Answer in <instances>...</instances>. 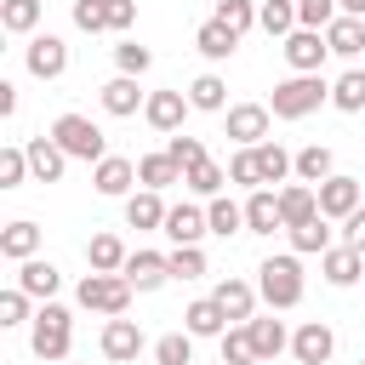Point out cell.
I'll return each instance as SVG.
<instances>
[{"mask_svg": "<svg viewBox=\"0 0 365 365\" xmlns=\"http://www.w3.org/2000/svg\"><path fill=\"white\" fill-rule=\"evenodd\" d=\"M182 331L188 336H222L228 331V314L217 308V297H200V302L182 308Z\"/></svg>", "mask_w": 365, "mask_h": 365, "instance_id": "7402d4cb", "label": "cell"}, {"mask_svg": "<svg viewBox=\"0 0 365 365\" xmlns=\"http://www.w3.org/2000/svg\"><path fill=\"white\" fill-rule=\"evenodd\" d=\"M319 274H325V279H331L336 291H348V285H354V279L365 274V257H359L354 245H331V251L319 257Z\"/></svg>", "mask_w": 365, "mask_h": 365, "instance_id": "d6986e66", "label": "cell"}, {"mask_svg": "<svg viewBox=\"0 0 365 365\" xmlns=\"http://www.w3.org/2000/svg\"><path fill=\"white\" fill-rule=\"evenodd\" d=\"M279 217H285V228H297V222L319 217V188H308V182H291V188H279Z\"/></svg>", "mask_w": 365, "mask_h": 365, "instance_id": "cb8c5ba5", "label": "cell"}, {"mask_svg": "<svg viewBox=\"0 0 365 365\" xmlns=\"http://www.w3.org/2000/svg\"><path fill=\"white\" fill-rule=\"evenodd\" d=\"M0 325H34V314H29V291H0Z\"/></svg>", "mask_w": 365, "mask_h": 365, "instance_id": "681fc988", "label": "cell"}, {"mask_svg": "<svg viewBox=\"0 0 365 365\" xmlns=\"http://www.w3.org/2000/svg\"><path fill=\"white\" fill-rule=\"evenodd\" d=\"M257 23H262L268 34H279V40L297 34V0H262V6H257Z\"/></svg>", "mask_w": 365, "mask_h": 365, "instance_id": "d590c367", "label": "cell"}, {"mask_svg": "<svg viewBox=\"0 0 365 365\" xmlns=\"http://www.w3.org/2000/svg\"><path fill=\"white\" fill-rule=\"evenodd\" d=\"M154 359H160V365H194V336H188V331L160 336V342H154Z\"/></svg>", "mask_w": 365, "mask_h": 365, "instance_id": "7bdbcfd3", "label": "cell"}, {"mask_svg": "<svg viewBox=\"0 0 365 365\" xmlns=\"http://www.w3.org/2000/svg\"><path fill=\"white\" fill-rule=\"evenodd\" d=\"M91 182H97V194L120 200V194H131V182H137V160L108 154V160H97V165H91Z\"/></svg>", "mask_w": 365, "mask_h": 365, "instance_id": "4fadbf2b", "label": "cell"}, {"mask_svg": "<svg viewBox=\"0 0 365 365\" xmlns=\"http://www.w3.org/2000/svg\"><path fill=\"white\" fill-rule=\"evenodd\" d=\"M188 108H194V103H188L182 91H148V108H143V120H148L154 131H177Z\"/></svg>", "mask_w": 365, "mask_h": 365, "instance_id": "e0dca14e", "label": "cell"}, {"mask_svg": "<svg viewBox=\"0 0 365 365\" xmlns=\"http://www.w3.org/2000/svg\"><path fill=\"white\" fill-rule=\"evenodd\" d=\"M257 297L268 308H297L302 302V262L297 257H268L257 268Z\"/></svg>", "mask_w": 365, "mask_h": 365, "instance_id": "277c9868", "label": "cell"}, {"mask_svg": "<svg viewBox=\"0 0 365 365\" xmlns=\"http://www.w3.org/2000/svg\"><path fill=\"white\" fill-rule=\"evenodd\" d=\"M336 17H342L336 0H297V29H319V34H325Z\"/></svg>", "mask_w": 365, "mask_h": 365, "instance_id": "f35d334b", "label": "cell"}, {"mask_svg": "<svg viewBox=\"0 0 365 365\" xmlns=\"http://www.w3.org/2000/svg\"><path fill=\"white\" fill-rule=\"evenodd\" d=\"M103 11H108V29H131L137 23V0H103Z\"/></svg>", "mask_w": 365, "mask_h": 365, "instance_id": "816d5d0a", "label": "cell"}, {"mask_svg": "<svg viewBox=\"0 0 365 365\" xmlns=\"http://www.w3.org/2000/svg\"><path fill=\"white\" fill-rule=\"evenodd\" d=\"M68 342H74V319H68V308L46 302V308L34 314V325H29V348H34L46 365H63V359H68Z\"/></svg>", "mask_w": 365, "mask_h": 365, "instance_id": "7a4b0ae2", "label": "cell"}, {"mask_svg": "<svg viewBox=\"0 0 365 365\" xmlns=\"http://www.w3.org/2000/svg\"><path fill=\"white\" fill-rule=\"evenodd\" d=\"M137 354H143V325H137V319H108V325H103V359L125 365V359H137Z\"/></svg>", "mask_w": 365, "mask_h": 365, "instance_id": "2e32d148", "label": "cell"}, {"mask_svg": "<svg viewBox=\"0 0 365 365\" xmlns=\"http://www.w3.org/2000/svg\"><path fill=\"white\" fill-rule=\"evenodd\" d=\"M23 148H29V177H34V182H57V177L68 171V154L57 148V137L40 131V137H29Z\"/></svg>", "mask_w": 365, "mask_h": 365, "instance_id": "30bf717a", "label": "cell"}, {"mask_svg": "<svg viewBox=\"0 0 365 365\" xmlns=\"http://www.w3.org/2000/svg\"><path fill=\"white\" fill-rule=\"evenodd\" d=\"M205 274V251L200 245H177L171 251V279H200Z\"/></svg>", "mask_w": 365, "mask_h": 365, "instance_id": "c3c4849f", "label": "cell"}, {"mask_svg": "<svg viewBox=\"0 0 365 365\" xmlns=\"http://www.w3.org/2000/svg\"><path fill=\"white\" fill-rule=\"evenodd\" d=\"M120 274L131 279V291H160V285L171 279V257H160V251H131Z\"/></svg>", "mask_w": 365, "mask_h": 365, "instance_id": "8fae6325", "label": "cell"}, {"mask_svg": "<svg viewBox=\"0 0 365 365\" xmlns=\"http://www.w3.org/2000/svg\"><path fill=\"white\" fill-rule=\"evenodd\" d=\"M74 29H86V34H103V29H108V11H103V0H74Z\"/></svg>", "mask_w": 365, "mask_h": 365, "instance_id": "f907efd6", "label": "cell"}, {"mask_svg": "<svg viewBox=\"0 0 365 365\" xmlns=\"http://www.w3.org/2000/svg\"><path fill=\"white\" fill-rule=\"evenodd\" d=\"M0 114H6V120L17 114V86H11V80H0Z\"/></svg>", "mask_w": 365, "mask_h": 365, "instance_id": "db71d44e", "label": "cell"}, {"mask_svg": "<svg viewBox=\"0 0 365 365\" xmlns=\"http://www.w3.org/2000/svg\"><path fill=\"white\" fill-rule=\"evenodd\" d=\"M331 108H342V114H359V108H365V68L336 74V86H331Z\"/></svg>", "mask_w": 365, "mask_h": 365, "instance_id": "836d02e7", "label": "cell"}, {"mask_svg": "<svg viewBox=\"0 0 365 365\" xmlns=\"http://www.w3.org/2000/svg\"><path fill=\"white\" fill-rule=\"evenodd\" d=\"M245 331H251V348H257V359H279V354H285V342H291L279 319H251Z\"/></svg>", "mask_w": 365, "mask_h": 365, "instance_id": "d6a6232c", "label": "cell"}, {"mask_svg": "<svg viewBox=\"0 0 365 365\" xmlns=\"http://www.w3.org/2000/svg\"><path fill=\"white\" fill-rule=\"evenodd\" d=\"M285 234H291V251H297V257H314V251L325 257V251H331V217H308V222H297V228H285Z\"/></svg>", "mask_w": 365, "mask_h": 365, "instance_id": "484cf974", "label": "cell"}, {"mask_svg": "<svg viewBox=\"0 0 365 365\" xmlns=\"http://www.w3.org/2000/svg\"><path fill=\"white\" fill-rule=\"evenodd\" d=\"M228 182H240V188H262V171H257V148H240V154L228 160Z\"/></svg>", "mask_w": 365, "mask_h": 365, "instance_id": "7dc6e473", "label": "cell"}, {"mask_svg": "<svg viewBox=\"0 0 365 365\" xmlns=\"http://www.w3.org/2000/svg\"><path fill=\"white\" fill-rule=\"evenodd\" d=\"M40 11H46V0H0V29L6 34H34Z\"/></svg>", "mask_w": 365, "mask_h": 365, "instance_id": "f546056e", "label": "cell"}, {"mask_svg": "<svg viewBox=\"0 0 365 365\" xmlns=\"http://www.w3.org/2000/svg\"><path fill=\"white\" fill-rule=\"evenodd\" d=\"M257 171H262V182H285L297 171V154H285L279 143H257Z\"/></svg>", "mask_w": 365, "mask_h": 365, "instance_id": "e575fe53", "label": "cell"}, {"mask_svg": "<svg viewBox=\"0 0 365 365\" xmlns=\"http://www.w3.org/2000/svg\"><path fill=\"white\" fill-rule=\"evenodd\" d=\"M325 177H336V160H331L325 143H308L297 154V182H325Z\"/></svg>", "mask_w": 365, "mask_h": 365, "instance_id": "1f68e13d", "label": "cell"}, {"mask_svg": "<svg viewBox=\"0 0 365 365\" xmlns=\"http://www.w3.org/2000/svg\"><path fill=\"white\" fill-rule=\"evenodd\" d=\"M182 182H188L194 194H205V200H217V194H222V182H228V171H222L217 160H205V165H194V171H182Z\"/></svg>", "mask_w": 365, "mask_h": 365, "instance_id": "60d3db41", "label": "cell"}, {"mask_svg": "<svg viewBox=\"0 0 365 365\" xmlns=\"http://www.w3.org/2000/svg\"><path fill=\"white\" fill-rule=\"evenodd\" d=\"M268 103H234L228 108V137L240 143V148H257V143H268Z\"/></svg>", "mask_w": 365, "mask_h": 365, "instance_id": "ba28073f", "label": "cell"}, {"mask_svg": "<svg viewBox=\"0 0 365 365\" xmlns=\"http://www.w3.org/2000/svg\"><path fill=\"white\" fill-rule=\"evenodd\" d=\"M222 365H257V348H251V331L245 325H228L222 331Z\"/></svg>", "mask_w": 365, "mask_h": 365, "instance_id": "b9f144b4", "label": "cell"}, {"mask_svg": "<svg viewBox=\"0 0 365 365\" xmlns=\"http://www.w3.org/2000/svg\"><path fill=\"white\" fill-rule=\"evenodd\" d=\"M188 103H194V108H205V114H222V103H228V86H222L217 74H200V80L188 86Z\"/></svg>", "mask_w": 365, "mask_h": 365, "instance_id": "74e56055", "label": "cell"}, {"mask_svg": "<svg viewBox=\"0 0 365 365\" xmlns=\"http://www.w3.org/2000/svg\"><path fill=\"white\" fill-rule=\"evenodd\" d=\"M165 154H171L182 171H194V165H205V160H211V154H205V143H200V137H188V131H171Z\"/></svg>", "mask_w": 365, "mask_h": 365, "instance_id": "ab89813d", "label": "cell"}, {"mask_svg": "<svg viewBox=\"0 0 365 365\" xmlns=\"http://www.w3.org/2000/svg\"><path fill=\"white\" fill-rule=\"evenodd\" d=\"M194 46H200V57H211V63H222V57H234V46H240V34H234V29H222V23L211 17V23H200V34H194Z\"/></svg>", "mask_w": 365, "mask_h": 365, "instance_id": "4dcf8cb0", "label": "cell"}, {"mask_svg": "<svg viewBox=\"0 0 365 365\" xmlns=\"http://www.w3.org/2000/svg\"><path fill=\"white\" fill-rule=\"evenodd\" d=\"M211 297H217V308L228 314V325H251V314H257V291H251L245 279H234V274H228V279H217V291H211Z\"/></svg>", "mask_w": 365, "mask_h": 365, "instance_id": "9a60e30c", "label": "cell"}, {"mask_svg": "<svg viewBox=\"0 0 365 365\" xmlns=\"http://www.w3.org/2000/svg\"><path fill=\"white\" fill-rule=\"evenodd\" d=\"M114 63H120V74H148V63H154V51L148 46H137V40H125V46H114Z\"/></svg>", "mask_w": 365, "mask_h": 365, "instance_id": "f6af8a7d", "label": "cell"}, {"mask_svg": "<svg viewBox=\"0 0 365 365\" xmlns=\"http://www.w3.org/2000/svg\"><path fill=\"white\" fill-rule=\"evenodd\" d=\"M34 251H40V228H34L29 217H17V222L0 228V257H6V262H29Z\"/></svg>", "mask_w": 365, "mask_h": 365, "instance_id": "ffe728a7", "label": "cell"}, {"mask_svg": "<svg viewBox=\"0 0 365 365\" xmlns=\"http://www.w3.org/2000/svg\"><path fill=\"white\" fill-rule=\"evenodd\" d=\"M125 302H131V279H125V274H86V279H80V308L120 319Z\"/></svg>", "mask_w": 365, "mask_h": 365, "instance_id": "5b68a950", "label": "cell"}, {"mask_svg": "<svg viewBox=\"0 0 365 365\" xmlns=\"http://www.w3.org/2000/svg\"><path fill=\"white\" fill-rule=\"evenodd\" d=\"M160 234H165L171 245H200V240L211 234V222H205V211H200V205H171Z\"/></svg>", "mask_w": 365, "mask_h": 365, "instance_id": "5bb4252c", "label": "cell"}, {"mask_svg": "<svg viewBox=\"0 0 365 365\" xmlns=\"http://www.w3.org/2000/svg\"><path fill=\"white\" fill-rule=\"evenodd\" d=\"M274 228H285L279 194L274 188H251V200H245V234H274Z\"/></svg>", "mask_w": 365, "mask_h": 365, "instance_id": "ac0fdd59", "label": "cell"}, {"mask_svg": "<svg viewBox=\"0 0 365 365\" xmlns=\"http://www.w3.org/2000/svg\"><path fill=\"white\" fill-rule=\"evenodd\" d=\"M103 108H108L114 120H125V114H137V108H148V97L137 91V80H131V74H114V80L103 86Z\"/></svg>", "mask_w": 365, "mask_h": 365, "instance_id": "603a6c76", "label": "cell"}, {"mask_svg": "<svg viewBox=\"0 0 365 365\" xmlns=\"http://www.w3.org/2000/svg\"><path fill=\"white\" fill-rule=\"evenodd\" d=\"M279 51H285L291 74H319V63L331 57V46H325V34H319V29H297V34H285V40H279Z\"/></svg>", "mask_w": 365, "mask_h": 365, "instance_id": "8992f818", "label": "cell"}, {"mask_svg": "<svg viewBox=\"0 0 365 365\" xmlns=\"http://www.w3.org/2000/svg\"><path fill=\"white\" fill-rule=\"evenodd\" d=\"M205 222H211V234H222V240H228V234H240V228H245V205H234V200H222V194H217V200L205 205Z\"/></svg>", "mask_w": 365, "mask_h": 365, "instance_id": "8d00e7d4", "label": "cell"}, {"mask_svg": "<svg viewBox=\"0 0 365 365\" xmlns=\"http://www.w3.org/2000/svg\"><path fill=\"white\" fill-rule=\"evenodd\" d=\"M342 245H354V251L365 257V205H359V211H354V217L342 222Z\"/></svg>", "mask_w": 365, "mask_h": 365, "instance_id": "f5cc1de1", "label": "cell"}, {"mask_svg": "<svg viewBox=\"0 0 365 365\" xmlns=\"http://www.w3.org/2000/svg\"><path fill=\"white\" fill-rule=\"evenodd\" d=\"M325 46H331L336 57H359V51H365V17H336V23L325 29Z\"/></svg>", "mask_w": 365, "mask_h": 365, "instance_id": "83f0119b", "label": "cell"}, {"mask_svg": "<svg viewBox=\"0 0 365 365\" xmlns=\"http://www.w3.org/2000/svg\"><path fill=\"white\" fill-rule=\"evenodd\" d=\"M23 177H29V148H17V143L0 148V188H17Z\"/></svg>", "mask_w": 365, "mask_h": 365, "instance_id": "bcb514c9", "label": "cell"}, {"mask_svg": "<svg viewBox=\"0 0 365 365\" xmlns=\"http://www.w3.org/2000/svg\"><path fill=\"white\" fill-rule=\"evenodd\" d=\"M359 365H365V359H359Z\"/></svg>", "mask_w": 365, "mask_h": 365, "instance_id": "9f6ffc18", "label": "cell"}, {"mask_svg": "<svg viewBox=\"0 0 365 365\" xmlns=\"http://www.w3.org/2000/svg\"><path fill=\"white\" fill-rule=\"evenodd\" d=\"M125 245H120V234H91V245H86V262H91V274H120L125 268Z\"/></svg>", "mask_w": 365, "mask_h": 365, "instance_id": "4316f807", "label": "cell"}, {"mask_svg": "<svg viewBox=\"0 0 365 365\" xmlns=\"http://www.w3.org/2000/svg\"><path fill=\"white\" fill-rule=\"evenodd\" d=\"M51 137H57V148H63L68 160H86V165L108 160V137H103V125H91L86 114H57V120H51Z\"/></svg>", "mask_w": 365, "mask_h": 365, "instance_id": "6da1fadb", "label": "cell"}, {"mask_svg": "<svg viewBox=\"0 0 365 365\" xmlns=\"http://www.w3.org/2000/svg\"><path fill=\"white\" fill-rule=\"evenodd\" d=\"M359 211V177H325L319 182V217H331V222H348Z\"/></svg>", "mask_w": 365, "mask_h": 365, "instance_id": "9c48e42d", "label": "cell"}, {"mask_svg": "<svg viewBox=\"0 0 365 365\" xmlns=\"http://www.w3.org/2000/svg\"><path fill=\"white\" fill-rule=\"evenodd\" d=\"M57 285H63V274H57L51 262H40V257H29V262H17V291H29V297H40V302H51V297H57Z\"/></svg>", "mask_w": 365, "mask_h": 365, "instance_id": "44dd1931", "label": "cell"}, {"mask_svg": "<svg viewBox=\"0 0 365 365\" xmlns=\"http://www.w3.org/2000/svg\"><path fill=\"white\" fill-rule=\"evenodd\" d=\"M217 23L234 29V34H245V29H257V6L251 0H217Z\"/></svg>", "mask_w": 365, "mask_h": 365, "instance_id": "ee69618b", "label": "cell"}, {"mask_svg": "<svg viewBox=\"0 0 365 365\" xmlns=\"http://www.w3.org/2000/svg\"><path fill=\"white\" fill-rule=\"evenodd\" d=\"M342 6V17H365V0H336Z\"/></svg>", "mask_w": 365, "mask_h": 365, "instance_id": "11a10c76", "label": "cell"}, {"mask_svg": "<svg viewBox=\"0 0 365 365\" xmlns=\"http://www.w3.org/2000/svg\"><path fill=\"white\" fill-rule=\"evenodd\" d=\"M165 211H171V205H160L154 188L125 194V222H131V228H165Z\"/></svg>", "mask_w": 365, "mask_h": 365, "instance_id": "d4e9b609", "label": "cell"}, {"mask_svg": "<svg viewBox=\"0 0 365 365\" xmlns=\"http://www.w3.org/2000/svg\"><path fill=\"white\" fill-rule=\"evenodd\" d=\"M319 103H331V86L319 80V74H291V80H279L274 86V120H302V114H314Z\"/></svg>", "mask_w": 365, "mask_h": 365, "instance_id": "3957f363", "label": "cell"}, {"mask_svg": "<svg viewBox=\"0 0 365 365\" xmlns=\"http://www.w3.org/2000/svg\"><path fill=\"white\" fill-rule=\"evenodd\" d=\"M291 354H297V365H325V359L336 354V336H331V325H319V319L297 325V336H291Z\"/></svg>", "mask_w": 365, "mask_h": 365, "instance_id": "7c38bea8", "label": "cell"}, {"mask_svg": "<svg viewBox=\"0 0 365 365\" xmlns=\"http://www.w3.org/2000/svg\"><path fill=\"white\" fill-rule=\"evenodd\" d=\"M137 182L160 194V188H171V182H182V165H177L171 154H143V160H137Z\"/></svg>", "mask_w": 365, "mask_h": 365, "instance_id": "f1b7e54d", "label": "cell"}, {"mask_svg": "<svg viewBox=\"0 0 365 365\" xmlns=\"http://www.w3.org/2000/svg\"><path fill=\"white\" fill-rule=\"evenodd\" d=\"M23 63H29L34 80H63V68H68V46H63L57 34H34L29 51H23Z\"/></svg>", "mask_w": 365, "mask_h": 365, "instance_id": "52a82bcc", "label": "cell"}]
</instances>
